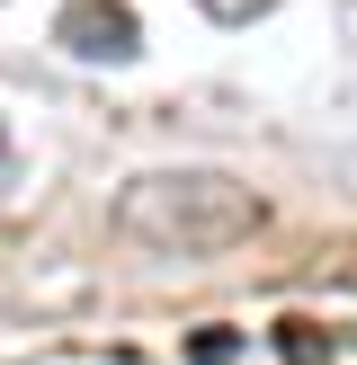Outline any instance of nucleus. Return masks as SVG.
<instances>
[{
	"label": "nucleus",
	"mask_w": 357,
	"mask_h": 365,
	"mask_svg": "<svg viewBox=\"0 0 357 365\" xmlns=\"http://www.w3.org/2000/svg\"><path fill=\"white\" fill-rule=\"evenodd\" d=\"M107 223L134 250H161V259H223V250H241L268 223V205L223 170H152L116 196Z\"/></svg>",
	"instance_id": "1"
},
{
	"label": "nucleus",
	"mask_w": 357,
	"mask_h": 365,
	"mask_svg": "<svg viewBox=\"0 0 357 365\" xmlns=\"http://www.w3.org/2000/svg\"><path fill=\"white\" fill-rule=\"evenodd\" d=\"M54 45L81 53V63H125V53H143V18L125 0H71L54 18Z\"/></svg>",
	"instance_id": "2"
},
{
	"label": "nucleus",
	"mask_w": 357,
	"mask_h": 365,
	"mask_svg": "<svg viewBox=\"0 0 357 365\" xmlns=\"http://www.w3.org/2000/svg\"><path fill=\"white\" fill-rule=\"evenodd\" d=\"M196 9H206V18H223V27H250V18H259V9H277V0H196Z\"/></svg>",
	"instance_id": "3"
},
{
	"label": "nucleus",
	"mask_w": 357,
	"mask_h": 365,
	"mask_svg": "<svg viewBox=\"0 0 357 365\" xmlns=\"http://www.w3.org/2000/svg\"><path fill=\"white\" fill-rule=\"evenodd\" d=\"M9 170H18V152H9V125H0V187H9Z\"/></svg>",
	"instance_id": "4"
}]
</instances>
